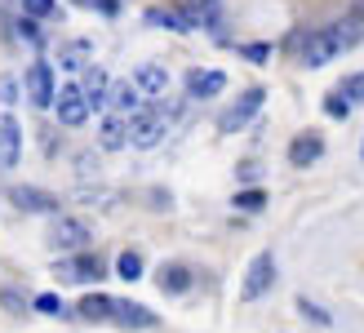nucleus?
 Returning <instances> with one entry per match:
<instances>
[{"label":"nucleus","mask_w":364,"mask_h":333,"mask_svg":"<svg viewBox=\"0 0 364 333\" xmlns=\"http://www.w3.org/2000/svg\"><path fill=\"white\" fill-rule=\"evenodd\" d=\"M169 120H173V107H142L129 120V142L134 147H156L160 138H165Z\"/></svg>","instance_id":"obj_1"},{"label":"nucleus","mask_w":364,"mask_h":333,"mask_svg":"<svg viewBox=\"0 0 364 333\" xmlns=\"http://www.w3.org/2000/svg\"><path fill=\"white\" fill-rule=\"evenodd\" d=\"M262 102H267V89H262V85H249L245 94L235 98V102L223 111V116H218V129H223V134H240V129L262 111Z\"/></svg>","instance_id":"obj_2"},{"label":"nucleus","mask_w":364,"mask_h":333,"mask_svg":"<svg viewBox=\"0 0 364 333\" xmlns=\"http://www.w3.org/2000/svg\"><path fill=\"white\" fill-rule=\"evenodd\" d=\"M53 111H58V120H63L67 129H76V125H85L89 116H94V107H89L80 80H67V85L58 89V98H53Z\"/></svg>","instance_id":"obj_3"},{"label":"nucleus","mask_w":364,"mask_h":333,"mask_svg":"<svg viewBox=\"0 0 364 333\" xmlns=\"http://www.w3.org/2000/svg\"><path fill=\"white\" fill-rule=\"evenodd\" d=\"M49 240H53V249H63V253H85V249H89V240H94V231H89V222H85V218L63 213L58 222H53Z\"/></svg>","instance_id":"obj_4"},{"label":"nucleus","mask_w":364,"mask_h":333,"mask_svg":"<svg viewBox=\"0 0 364 333\" xmlns=\"http://www.w3.org/2000/svg\"><path fill=\"white\" fill-rule=\"evenodd\" d=\"M271 285H276V258H271V253H258V258L249 263V271H245L240 298H245V302H258V298H267V293H271Z\"/></svg>","instance_id":"obj_5"},{"label":"nucleus","mask_w":364,"mask_h":333,"mask_svg":"<svg viewBox=\"0 0 364 333\" xmlns=\"http://www.w3.org/2000/svg\"><path fill=\"white\" fill-rule=\"evenodd\" d=\"M23 85H27V98H31V107H41V111H49L53 107V67L45 63V58H36L31 67H27V76H23Z\"/></svg>","instance_id":"obj_6"},{"label":"nucleus","mask_w":364,"mask_h":333,"mask_svg":"<svg viewBox=\"0 0 364 333\" xmlns=\"http://www.w3.org/2000/svg\"><path fill=\"white\" fill-rule=\"evenodd\" d=\"M112 320H116L120 329H129V333H147V329H156V311L142 307V302H134V298H116Z\"/></svg>","instance_id":"obj_7"},{"label":"nucleus","mask_w":364,"mask_h":333,"mask_svg":"<svg viewBox=\"0 0 364 333\" xmlns=\"http://www.w3.org/2000/svg\"><path fill=\"white\" fill-rule=\"evenodd\" d=\"M9 205L23 213H58V196L41 187H9Z\"/></svg>","instance_id":"obj_8"},{"label":"nucleus","mask_w":364,"mask_h":333,"mask_svg":"<svg viewBox=\"0 0 364 333\" xmlns=\"http://www.w3.org/2000/svg\"><path fill=\"white\" fill-rule=\"evenodd\" d=\"M227 89V71H218V67H196L187 71V94L191 98H218Z\"/></svg>","instance_id":"obj_9"},{"label":"nucleus","mask_w":364,"mask_h":333,"mask_svg":"<svg viewBox=\"0 0 364 333\" xmlns=\"http://www.w3.org/2000/svg\"><path fill=\"white\" fill-rule=\"evenodd\" d=\"M320 156H324V138L316 134V129H302V134H294V142H289V164L306 169V164H316Z\"/></svg>","instance_id":"obj_10"},{"label":"nucleus","mask_w":364,"mask_h":333,"mask_svg":"<svg viewBox=\"0 0 364 333\" xmlns=\"http://www.w3.org/2000/svg\"><path fill=\"white\" fill-rule=\"evenodd\" d=\"M338 53H342V49H338V41H333V31L324 27V31H311V36H306L302 63H306V67H324V63H333Z\"/></svg>","instance_id":"obj_11"},{"label":"nucleus","mask_w":364,"mask_h":333,"mask_svg":"<svg viewBox=\"0 0 364 333\" xmlns=\"http://www.w3.org/2000/svg\"><path fill=\"white\" fill-rule=\"evenodd\" d=\"M18 156H23V129H18V120L9 116H0V169H14Z\"/></svg>","instance_id":"obj_12"},{"label":"nucleus","mask_w":364,"mask_h":333,"mask_svg":"<svg viewBox=\"0 0 364 333\" xmlns=\"http://www.w3.org/2000/svg\"><path fill=\"white\" fill-rule=\"evenodd\" d=\"M98 147H102V152H120V147H129V116L107 111L102 125H98Z\"/></svg>","instance_id":"obj_13"},{"label":"nucleus","mask_w":364,"mask_h":333,"mask_svg":"<svg viewBox=\"0 0 364 333\" xmlns=\"http://www.w3.org/2000/svg\"><path fill=\"white\" fill-rule=\"evenodd\" d=\"M80 89H85L89 107H94V111H102V107H107V98H112V76H107V67H85Z\"/></svg>","instance_id":"obj_14"},{"label":"nucleus","mask_w":364,"mask_h":333,"mask_svg":"<svg viewBox=\"0 0 364 333\" xmlns=\"http://www.w3.org/2000/svg\"><path fill=\"white\" fill-rule=\"evenodd\" d=\"M107 107L116 111V116H138L142 111V89L134 85V80H120V85H112V98H107Z\"/></svg>","instance_id":"obj_15"},{"label":"nucleus","mask_w":364,"mask_h":333,"mask_svg":"<svg viewBox=\"0 0 364 333\" xmlns=\"http://www.w3.org/2000/svg\"><path fill=\"white\" fill-rule=\"evenodd\" d=\"M134 85H138L147 98H160V94L169 89V71H165V63H142V67L134 71Z\"/></svg>","instance_id":"obj_16"},{"label":"nucleus","mask_w":364,"mask_h":333,"mask_svg":"<svg viewBox=\"0 0 364 333\" xmlns=\"http://www.w3.org/2000/svg\"><path fill=\"white\" fill-rule=\"evenodd\" d=\"M112 311H116V298H112V293H85V298L76 302V316L89 320V324L112 320Z\"/></svg>","instance_id":"obj_17"},{"label":"nucleus","mask_w":364,"mask_h":333,"mask_svg":"<svg viewBox=\"0 0 364 333\" xmlns=\"http://www.w3.org/2000/svg\"><path fill=\"white\" fill-rule=\"evenodd\" d=\"M156 285H160V293H173V298H178V293L191 289V267L187 263H165L156 271Z\"/></svg>","instance_id":"obj_18"},{"label":"nucleus","mask_w":364,"mask_h":333,"mask_svg":"<svg viewBox=\"0 0 364 333\" xmlns=\"http://www.w3.org/2000/svg\"><path fill=\"white\" fill-rule=\"evenodd\" d=\"M329 31H333L338 49H342V53H351V49H355V45L364 41V18H355V14H342L338 23L329 27Z\"/></svg>","instance_id":"obj_19"},{"label":"nucleus","mask_w":364,"mask_h":333,"mask_svg":"<svg viewBox=\"0 0 364 333\" xmlns=\"http://www.w3.org/2000/svg\"><path fill=\"white\" fill-rule=\"evenodd\" d=\"M147 23L151 27H169V31H191L196 23L187 14H178V9H147Z\"/></svg>","instance_id":"obj_20"},{"label":"nucleus","mask_w":364,"mask_h":333,"mask_svg":"<svg viewBox=\"0 0 364 333\" xmlns=\"http://www.w3.org/2000/svg\"><path fill=\"white\" fill-rule=\"evenodd\" d=\"M116 275L124 285H134V280H142V253L138 249H124L120 258H116Z\"/></svg>","instance_id":"obj_21"},{"label":"nucleus","mask_w":364,"mask_h":333,"mask_svg":"<svg viewBox=\"0 0 364 333\" xmlns=\"http://www.w3.org/2000/svg\"><path fill=\"white\" fill-rule=\"evenodd\" d=\"M102 275H107V263L98 253H76V280H94L98 285Z\"/></svg>","instance_id":"obj_22"},{"label":"nucleus","mask_w":364,"mask_h":333,"mask_svg":"<svg viewBox=\"0 0 364 333\" xmlns=\"http://www.w3.org/2000/svg\"><path fill=\"white\" fill-rule=\"evenodd\" d=\"M58 63H63L67 71H85V67H89V45H85V41H71V45L58 53Z\"/></svg>","instance_id":"obj_23"},{"label":"nucleus","mask_w":364,"mask_h":333,"mask_svg":"<svg viewBox=\"0 0 364 333\" xmlns=\"http://www.w3.org/2000/svg\"><path fill=\"white\" fill-rule=\"evenodd\" d=\"M235 209H240V213H262V209H267V191H262V187L235 191Z\"/></svg>","instance_id":"obj_24"},{"label":"nucleus","mask_w":364,"mask_h":333,"mask_svg":"<svg viewBox=\"0 0 364 333\" xmlns=\"http://www.w3.org/2000/svg\"><path fill=\"white\" fill-rule=\"evenodd\" d=\"M351 98L347 94H342V89H333V94H324V116H329V120H347L351 116Z\"/></svg>","instance_id":"obj_25"},{"label":"nucleus","mask_w":364,"mask_h":333,"mask_svg":"<svg viewBox=\"0 0 364 333\" xmlns=\"http://www.w3.org/2000/svg\"><path fill=\"white\" fill-rule=\"evenodd\" d=\"M31 307L41 311V316H58V320L67 316V302L58 298V293H36V298H31Z\"/></svg>","instance_id":"obj_26"},{"label":"nucleus","mask_w":364,"mask_h":333,"mask_svg":"<svg viewBox=\"0 0 364 333\" xmlns=\"http://www.w3.org/2000/svg\"><path fill=\"white\" fill-rule=\"evenodd\" d=\"M23 14L45 23V18H58V0H23Z\"/></svg>","instance_id":"obj_27"},{"label":"nucleus","mask_w":364,"mask_h":333,"mask_svg":"<svg viewBox=\"0 0 364 333\" xmlns=\"http://www.w3.org/2000/svg\"><path fill=\"white\" fill-rule=\"evenodd\" d=\"M298 311H302V316L311 320V324H320V329H329V324H333V316H329L324 307H316L311 298H298Z\"/></svg>","instance_id":"obj_28"},{"label":"nucleus","mask_w":364,"mask_h":333,"mask_svg":"<svg viewBox=\"0 0 364 333\" xmlns=\"http://www.w3.org/2000/svg\"><path fill=\"white\" fill-rule=\"evenodd\" d=\"M0 307H5V311H14V316H23L27 298H23V293H18L14 285H5V289H0Z\"/></svg>","instance_id":"obj_29"},{"label":"nucleus","mask_w":364,"mask_h":333,"mask_svg":"<svg viewBox=\"0 0 364 333\" xmlns=\"http://www.w3.org/2000/svg\"><path fill=\"white\" fill-rule=\"evenodd\" d=\"M342 94H347L355 107H364V71H355V76H347V80H342Z\"/></svg>","instance_id":"obj_30"},{"label":"nucleus","mask_w":364,"mask_h":333,"mask_svg":"<svg viewBox=\"0 0 364 333\" xmlns=\"http://www.w3.org/2000/svg\"><path fill=\"white\" fill-rule=\"evenodd\" d=\"M18 36H23L27 45H36V49L45 45V41H41V27H36V18H23V23H18Z\"/></svg>","instance_id":"obj_31"},{"label":"nucleus","mask_w":364,"mask_h":333,"mask_svg":"<svg viewBox=\"0 0 364 333\" xmlns=\"http://www.w3.org/2000/svg\"><path fill=\"white\" fill-rule=\"evenodd\" d=\"M240 53H245V58H249V63H258V67H262V63L271 58V45H262V41H253V45H245Z\"/></svg>","instance_id":"obj_32"},{"label":"nucleus","mask_w":364,"mask_h":333,"mask_svg":"<svg viewBox=\"0 0 364 333\" xmlns=\"http://www.w3.org/2000/svg\"><path fill=\"white\" fill-rule=\"evenodd\" d=\"M94 5L102 9V18H116L120 14V0H94Z\"/></svg>","instance_id":"obj_33"},{"label":"nucleus","mask_w":364,"mask_h":333,"mask_svg":"<svg viewBox=\"0 0 364 333\" xmlns=\"http://www.w3.org/2000/svg\"><path fill=\"white\" fill-rule=\"evenodd\" d=\"M0 98L14 102V98H18V85H14V80H0Z\"/></svg>","instance_id":"obj_34"},{"label":"nucleus","mask_w":364,"mask_h":333,"mask_svg":"<svg viewBox=\"0 0 364 333\" xmlns=\"http://www.w3.org/2000/svg\"><path fill=\"white\" fill-rule=\"evenodd\" d=\"M351 14H355V18H364V0H355V5H351Z\"/></svg>","instance_id":"obj_35"},{"label":"nucleus","mask_w":364,"mask_h":333,"mask_svg":"<svg viewBox=\"0 0 364 333\" xmlns=\"http://www.w3.org/2000/svg\"><path fill=\"white\" fill-rule=\"evenodd\" d=\"M76 5H94V0H76Z\"/></svg>","instance_id":"obj_36"},{"label":"nucleus","mask_w":364,"mask_h":333,"mask_svg":"<svg viewBox=\"0 0 364 333\" xmlns=\"http://www.w3.org/2000/svg\"><path fill=\"white\" fill-rule=\"evenodd\" d=\"M360 156H364V147H360Z\"/></svg>","instance_id":"obj_37"}]
</instances>
